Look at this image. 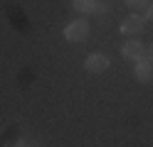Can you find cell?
Returning <instances> with one entry per match:
<instances>
[{
  "label": "cell",
  "instance_id": "9",
  "mask_svg": "<svg viewBox=\"0 0 153 147\" xmlns=\"http://www.w3.org/2000/svg\"><path fill=\"white\" fill-rule=\"evenodd\" d=\"M143 59H148V61L153 64V44H148V47H146V54H143Z\"/></svg>",
  "mask_w": 153,
  "mask_h": 147
},
{
  "label": "cell",
  "instance_id": "10",
  "mask_svg": "<svg viewBox=\"0 0 153 147\" xmlns=\"http://www.w3.org/2000/svg\"><path fill=\"white\" fill-rule=\"evenodd\" d=\"M143 20H153V5L146 7V15H143Z\"/></svg>",
  "mask_w": 153,
  "mask_h": 147
},
{
  "label": "cell",
  "instance_id": "3",
  "mask_svg": "<svg viewBox=\"0 0 153 147\" xmlns=\"http://www.w3.org/2000/svg\"><path fill=\"white\" fill-rule=\"evenodd\" d=\"M84 69H87L89 74H104L109 69V56L106 54H99V52H94L87 56V61H84Z\"/></svg>",
  "mask_w": 153,
  "mask_h": 147
},
{
  "label": "cell",
  "instance_id": "7",
  "mask_svg": "<svg viewBox=\"0 0 153 147\" xmlns=\"http://www.w3.org/2000/svg\"><path fill=\"white\" fill-rule=\"evenodd\" d=\"M131 10H141V7H148V0H123Z\"/></svg>",
  "mask_w": 153,
  "mask_h": 147
},
{
  "label": "cell",
  "instance_id": "2",
  "mask_svg": "<svg viewBox=\"0 0 153 147\" xmlns=\"http://www.w3.org/2000/svg\"><path fill=\"white\" fill-rule=\"evenodd\" d=\"M143 54H146V47L136 37H131V39H126L121 44V56L128 59V61H138V59H143Z\"/></svg>",
  "mask_w": 153,
  "mask_h": 147
},
{
  "label": "cell",
  "instance_id": "8",
  "mask_svg": "<svg viewBox=\"0 0 153 147\" xmlns=\"http://www.w3.org/2000/svg\"><path fill=\"white\" fill-rule=\"evenodd\" d=\"M109 3H106V0H104V3H99V0H97V10H94V12H97V15H104V12H109Z\"/></svg>",
  "mask_w": 153,
  "mask_h": 147
},
{
  "label": "cell",
  "instance_id": "11",
  "mask_svg": "<svg viewBox=\"0 0 153 147\" xmlns=\"http://www.w3.org/2000/svg\"><path fill=\"white\" fill-rule=\"evenodd\" d=\"M30 147H40V145H30Z\"/></svg>",
  "mask_w": 153,
  "mask_h": 147
},
{
  "label": "cell",
  "instance_id": "4",
  "mask_svg": "<svg viewBox=\"0 0 153 147\" xmlns=\"http://www.w3.org/2000/svg\"><path fill=\"white\" fill-rule=\"evenodd\" d=\"M133 76H136V81L148 83L151 78H153V64L148 61V59H138L136 66H133Z\"/></svg>",
  "mask_w": 153,
  "mask_h": 147
},
{
  "label": "cell",
  "instance_id": "1",
  "mask_svg": "<svg viewBox=\"0 0 153 147\" xmlns=\"http://www.w3.org/2000/svg\"><path fill=\"white\" fill-rule=\"evenodd\" d=\"M87 37H89V22L87 20H74V22H69L67 29H64L67 42H84Z\"/></svg>",
  "mask_w": 153,
  "mask_h": 147
},
{
  "label": "cell",
  "instance_id": "5",
  "mask_svg": "<svg viewBox=\"0 0 153 147\" xmlns=\"http://www.w3.org/2000/svg\"><path fill=\"white\" fill-rule=\"evenodd\" d=\"M143 25H146V20L138 17V15H131L121 22V34H141L143 32Z\"/></svg>",
  "mask_w": 153,
  "mask_h": 147
},
{
  "label": "cell",
  "instance_id": "6",
  "mask_svg": "<svg viewBox=\"0 0 153 147\" xmlns=\"http://www.w3.org/2000/svg\"><path fill=\"white\" fill-rule=\"evenodd\" d=\"M72 5L76 12H84V15H89L97 10V0H72Z\"/></svg>",
  "mask_w": 153,
  "mask_h": 147
}]
</instances>
